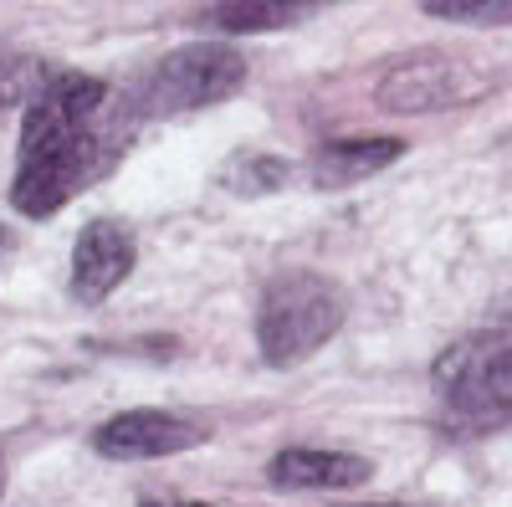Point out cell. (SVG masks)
<instances>
[{
  "label": "cell",
  "instance_id": "2e32d148",
  "mask_svg": "<svg viewBox=\"0 0 512 507\" xmlns=\"http://www.w3.org/2000/svg\"><path fill=\"white\" fill-rule=\"evenodd\" d=\"M0 492H6V467H0Z\"/></svg>",
  "mask_w": 512,
  "mask_h": 507
},
{
  "label": "cell",
  "instance_id": "e0dca14e",
  "mask_svg": "<svg viewBox=\"0 0 512 507\" xmlns=\"http://www.w3.org/2000/svg\"><path fill=\"white\" fill-rule=\"evenodd\" d=\"M374 507H400V502H374Z\"/></svg>",
  "mask_w": 512,
  "mask_h": 507
},
{
  "label": "cell",
  "instance_id": "7c38bea8",
  "mask_svg": "<svg viewBox=\"0 0 512 507\" xmlns=\"http://www.w3.org/2000/svg\"><path fill=\"white\" fill-rule=\"evenodd\" d=\"M52 82L47 62L31 57V52H16V47H0V108H21L31 103L41 88Z\"/></svg>",
  "mask_w": 512,
  "mask_h": 507
},
{
  "label": "cell",
  "instance_id": "ba28073f",
  "mask_svg": "<svg viewBox=\"0 0 512 507\" xmlns=\"http://www.w3.org/2000/svg\"><path fill=\"white\" fill-rule=\"evenodd\" d=\"M374 477V461L354 451H318V446H287L267 461V482L277 492H349Z\"/></svg>",
  "mask_w": 512,
  "mask_h": 507
},
{
  "label": "cell",
  "instance_id": "5bb4252c",
  "mask_svg": "<svg viewBox=\"0 0 512 507\" xmlns=\"http://www.w3.org/2000/svg\"><path fill=\"white\" fill-rule=\"evenodd\" d=\"M11 246H16V236H11L6 226H0V257H6V251H11Z\"/></svg>",
  "mask_w": 512,
  "mask_h": 507
},
{
  "label": "cell",
  "instance_id": "5b68a950",
  "mask_svg": "<svg viewBox=\"0 0 512 507\" xmlns=\"http://www.w3.org/2000/svg\"><path fill=\"white\" fill-rule=\"evenodd\" d=\"M482 88H487V77L472 72V62L446 57V52H415L379 77L374 103L384 113H436V108L472 103Z\"/></svg>",
  "mask_w": 512,
  "mask_h": 507
},
{
  "label": "cell",
  "instance_id": "8fae6325",
  "mask_svg": "<svg viewBox=\"0 0 512 507\" xmlns=\"http://www.w3.org/2000/svg\"><path fill=\"white\" fill-rule=\"evenodd\" d=\"M292 180V164L277 159V154H262V149H241L221 164L216 185L231 190V195H267V190H282Z\"/></svg>",
  "mask_w": 512,
  "mask_h": 507
},
{
  "label": "cell",
  "instance_id": "4fadbf2b",
  "mask_svg": "<svg viewBox=\"0 0 512 507\" xmlns=\"http://www.w3.org/2000/svg\"><path fill=\"white\" fill-rule=\"evenodd\" d=\"M425 16L461 26H512V0H425Z\"/></svg>",
  "mask_w": 512,
  "mask_h": 507
},
{
  "label": "cell",
  "instance_id": "277c9868",
  "mask_svg": "<svg viewBox=\"0 0 512 507\" xmlns=\"http://www.w3.org/2000/svg\"><path fill=\"white\" fill-rule=\"evenodd\" d=\"M436 385L446 400V420L456 431H497L512 426V344L507 349H477L461 344L436 364Z\"/></svg>",
  "mask_w": 512,
  "mask_h": 507
},
{
  "label": "cell",
  "instance_id": "8992f818",
  "mask_svg": "<svg viewBox=\"0 0 512 507\" xmlns=\"http://www.w3.org/2000/svg\"><path fill=\"white\" fill-rule=\"evenodd\" d=\"M205 441H210V431L200 426V420H185L175 410H123V415L103 420V426L93 431V446L108 461L180 456V451H195Z\"/></svg>",
  "mask_w": 512,
  "mask_h": 507
},
{
  "label": "cell",
  "instance_id": "30bf717a",
  "mask_svg": "<svg viewBox=\"0 0 512 507\" xmlns=\"http://www.w3.org/2000/svg\"><path fill=\"white\" fill-rule=\"evenodd\" d=\"M323 6H292V0H221V6L195 11V21L205 31L221 36H251V31H277V26H297L318 16Z\"/></svg>",
  "mask_w": 512,
  "mask_h": 507
},
{
  "label": "cell",
  "instance_id": "7a4b0ae2",
  "mask_svg": "<svg viewBox=\"0 0 512 507\" xmlns=\"http://www.w3.org/2000/svg\"><path fill=\"white\" fill-rule=\"evenodd\" d=\"M344 318H349V298L338 282L303 267L277 272L262 287V303H256V349L272 369H297L344 328Z\"/></svg>",
  "mask_w": 512,
  "mask_h": 507
},
{
  "label": "cell",
  "instance_id": "9a60e30c",
  "mask_svg": "<svg viewBox=\"0 0 512 507\" xmlns=\"http://www.w3.org/2000/svg\"><path fill=\"white\" fill-rule=\"evenodd\" d=\"M139 507H175V502H139Z\"/></svg>",
  "mask_w": 512,
  "mask_h": 507
},
{
  "label": "cell",
  "instance_id": "9c48e42d",
  "mask_svg": "<svg viewBox=\"0 0 512 507\" xmlns=\"http://www.w3.org/2000/svg\"><path fill=\"white\" fill-rule=\"evenodd\" d=\"M405 154V139L384 134V139H333V144H318L313 159H308V180L318 190H349L379 169H390L395 159Z\"/></svg>",
  "mask_w": 512,
  "mask_h": 507
},
{
  "label": "cell",
  "instance_id": "6da1fadb",
  "mask_svg": "<svg viewBox=\"0 0 512 507\" xmlns=\"http://www.w3.org/2000/svg\"><path fill=\"white\" fill-rule=\"evenodd\" d=\"M134 129V98H118L103 77L88 72H52L21 118L11 205L31 221L57 216L123 159Z\"/></svg>",
  "mask_w": 512,
  "mask_h": 507
},
{
  "label": "cell",
  "instance_id": "52a82bcc",
  "mask_svg": "<svg viewBox=\"0 0 512 507\" xmlns=\"http://www.w3.org/2000/svg\"><path fill=\"white\" fill-rule=\"evenodd\" d=\"M139 262V246H134V231L118 226V221H93L82 226L77 246H72V298L82 308H98L108 303L113 292L128 282V272H134Z\"/></svg>",
  "mask_w": 512,
  "mask_h": 507
},
{
  "label": "cell",
  "instance_id": "3957f363",
  "mask_svg": "<svg viewBox=\"0 0 512 507\" xmlns=\"http://www.w3.org/2000/svg\"><path fill=\"white\" fill-rule=\"evenodd\" d=\"M241 88H246V57L236 47H226V41H190V47L164 52L128 98H134V113L144 123V118L216 108Z\"/></svg>",
  "mask_w": 512,
  "mask_h": 507
}]
</instances>
